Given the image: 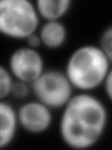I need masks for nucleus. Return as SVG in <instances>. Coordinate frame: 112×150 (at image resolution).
Listing matches in <instances>:
<instances>
[{"instance_id":"1","label":"nucleus","mask_w":112,"mask_h":150,"mask_svg":"<svg viewBox=\"0 0 112 150\" xmlns=\"http://www.w3.org/2000/svg\"><path fill=\"white\" fill-rule=\"evenodd\" d=\"M108 111L92 92L74 94L61 114L59 134L66 146L76 150L93 147L105 135Z\"/></svg>"},{"instance_id":"2","label":"nucleus","mask_w":112,"mask_h":150,"mask_svg":"<svg viewBox=\"0 0 112 150\" xmlns=\"http://www.w3.org/2000/svg\"><path fill=\"white\" fill-rule=\"evenodd\" d=\"M111 64L96 44L77 47L66 60L64 71L78 92H92L102 86Z\"/></svg>"},{"instance_id":"3","label":"nucleus","mask_w":112,"mask_h":150,"mask_svg":"<svg viewBox=\"0 0 112 150\" xmlns=\"http://www.w3.org/2000/svg\"><path fill=\"white\" fill-rule=\"evenodd\" d=\"M40 20L34 2L29 0L0 2V32L8 39L26 40L38 31Z\"/></svg>"},{"instance_id":"4","label":"nucleus","mask_w":112,"mask_h":150,"mask_svg":"<svg viewBox=\"0 0 112 150\" xmlns=\"http://www.w3.org/2000/svg\"><path fill=\"white\" fill-rule=\"evenodd\" d=\"M36 100L51 110H62L74 95V87L64 70L46 69L31 84Z\"/></svg>"},{"instance_id":"5","label":"nucleus","mask_w":112,"mask_h":150,"mask_svg":"<svg viewBox=\"0 0 112 150\" xmlns=\"http://www.w3.org/2000/svg\"><path fill=\"white\" fill-rule=\"evenodd\" d=\"M7 68L16 81L32 84L45 69V62L38 50L22 46L15 49L9 55Z\"/></svg>"},{"instance_id":"6","label":"nucleus","mask_w":112,"mask_h":150,"mask_svg":"<svg viewBox=\"0 0 112 150\" xmlns=\"http://www.w3.org/2000/svg\"><path fill=\"white\" fill-rule=\"evenodd\" d=\"M52 111L36 98L25 101L17 109L19 124L27 133L36 135L45 133L52 125Z\"/></svg>"},{"instance_id":"7","label":"nucleus","mask_w":112,"mask_h":150,"mask_svg":"<svg viewBox=\"0 0 112 150\" xmlns=\"http://www.w3.org/2000/svg\"><path fill=\"white\" fill-rule=\"evenodd\" d=\"M19 127L17 109L8 100H0V148L8 147L13 143Z\"/></svg>"},{"instance_id":"8","label":"nucleus","mask_w":112,"mask_h":150,"mask_svg":"<svg viewBox=\"0 0 112 150\" xmlns=\"http://www.w3.org/2000/svg\"><path fill=\"white\" fill-rule=\"evenodd\" d=\"M37 33L40 37L42 46L49 50L62 48L68 39L67 27L62 21L45 22L40 25Z\"/></svg>"},{"instance_id":"9","label":"nucleus","mask_w":112,"mask_h":150,"mask_svg":"<svg viewBox=\"0 0 112 150\" xmlns=\"http://www.w3.org/2000/svg\"><path fill=\"white\" fill-rule=\"evenodd\" d=\"M39 17L45 22L62 21L72 8L71 0H37L35 2Z\"/></svg>"},{"instance_id":"10","label":"nucleus","mask_w":112,"mask_h":150,"mask_svg":"<svg viewBox=\"0 0 112 150\" xmlns=\"http://www.w3.org/2000/svg\"><path fill=\"white\" fill-rule=\"evenodd\" d=\"M16 80L7 67L0 66V100H8L10 97L11 89Z\"/></svg>"},{"instance_id":"11","label":"nucleus","mask_w":112,"mask_h":150,"mask_svg":"<svg viewBox=\"0 0 112 150\" xmlns=\"http://www.w3.org/2000/svg\"><path fill=\"white\" fill-rule=\"evenodd\" d=\"M98 46L112 65V25L107 26L103 30L99 38Z\"/></svg>"},{"instance_id":"12","label":"nucleus","mask_w":112,"mask_h":150,"mask_svg":"<svg viewBox=\"0 0 112 150\" xmlns=\"http://www.w3.org/2000/svg\"><path fill=\"white\" fill-rule=\"evenodd\" d=\"M30 93H32L31 84L20 81H15L11 89L10 97L15 98L17 100H25L30 95Z\"/></svg>"},{"instance_id":"13","label":"nucleus","mask_w":112,"mask_h":150,"mask_svg":"<svg viewBox=\"0 0 112 150\" xmlns=\"http://www.w3.org/2000/svg\"><path fill=\"white\" fill-rule=\"evenodd\" d=\"M103 86H104L106 98H108V100L112 103V67L109 70L108 74H107Z\"/></svg>"},{"instance_id":"14","label":"nucleus","mask_w":112,"mask_h":150,"mask_svg":"<svg viewBox=\"0 0 112 150\" xmlns=\"http://www.w3.org/2000/svg\"><path fill=\"white\" fill-rule=\"evenodd\" d=\"M26 45L29 46L30 48H33V49H36L38 50L39 47L42 46V42H41V40H40V37L38 35V33H35V34L31 35L29 38H27L26 40Z\"/></svg>"}]
</instances>
